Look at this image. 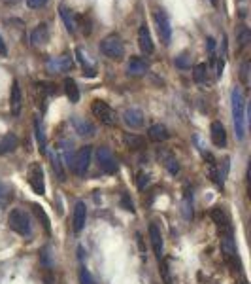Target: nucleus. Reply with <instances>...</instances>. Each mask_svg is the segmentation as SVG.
I'll use <instances>...</instances> for the list:
<instances>
[{
    "label": "nucleus",
    "instance_id": "f257e3e1",
    "mask_svg": "<svg viewBox=\"0 0 251 284\" xmlns=\"http://www.w3.org/2000/svg\"><path fill=\"white\" fill-rule=\"evenodd\" d=\"M230 108H232V122H234V131L236 138L244 140L246 138V99L238 87L230 91Z\"/></svg>",
    "mask_w": 251,
    "mask_h": 284
},
{
    "label": "nucleus",
    "instance_id": "f03ea898",
    "mask_svg": "<svg viewBox=\"0 0 251 284\" xmlns=\"http://www.w3.org/2000/svg\"><path fill=\"white\" fill-rule=\"evenodd\" d=\"M91 154H93V148L91 146H84V148H80L70 158L68 167H70V171L76 176H85L87 169H89V163H91Z\"/></svg>",
    "mask_w": 251,
    "mask_h": 284
},
{
    "label": "nucleus",
    "instance_id": "7ed1b4c3",
    "mask_svg": "<svg viewBox=\"0 0 251 284\" xmlns=\"http://www.w3.org/2000/svg\"><path fill=\"white\" fill-rule=\"evenodd\" d=\"M8 223L13 231L17 235H23V237H28L30 235V220H28V214L25 212L23 209H13L8 216Z\"/></svg>",
    "mask_w": 251,
    "mask_h": 284
},
{
    "label": "nucleus",
    "instance_id": "20e7f679",
    "mask_svg": "<svg viewBox=\"0 0 251 284\" xmlns=\"http://www.w3.org/2000/svg\"><path fill=\"white\" fill-rule=\"evenodd\" d=\"M100 51L106 55L108 59L117 61L125 55V46H123V42L117 34H110L100 42Z\"/></svg>",
    "mask_w": 251,
    "mask_h": 284
},
{
    "label": "nucleus",
    "instance_id": "39448f33",
    "mask_svg": "<svg viewBox=\"0 0 251 284\" xmlns=\"http://www.w3.org/2000/svg\"><path fill=\"white\" fill-rule=\"evenodd\" d=\"M91 112L95 114V118L100 120V124H104V125H115L117 124V114H115V110H113L108 102H104V100H100V99L93 100V104H91Z\"/></svg>",
    "mask_w": 251,
    "mask_h": 284
},
{
    "label": "nucleus",
    "instance_id": "423d86ee",
    "mask_svg": "<svg viewBox=\"0 0 251 284\" xmlns=\"http://www.w3.org/2000/svg\"><path fill=\"white\" fill-rule=\"evenodd\" d=\"M96 163H98V169L106 174H113L117 171V161L113 158L112 150L106 148V146L96 150Z\"/></svg>",
    "mask_w": 251,
    "mask_h": 284
},
{
    "label": "nucleus",
    "instance_id": "0eeeda50",
    "mask_svg": "<svg viewBox=\"0 0 251 284\" xmlns=\"http://www.w3.org/2000/svg\"><path fill=\"white\" fill-rule=\"evenodd\" d=\"M153 17H155V23H157V32H159V38H161V42L168 46L170 44V40H172V25H170V19H168V15L165 10H157L153 13Z\"/></svg>",
    "mask_w": 251,
    "mask_h": 284
},
{
    "label": "nucleus",
    "instance_id": "6e6552de",
    "mask_svg": "<svg viewBox=\"0 0 251 284\" xmlns=\"http://www.w3.org/2000/svg\"><path fill=\"white\" fill-rule=\"evenodd\" d=\"M28 184L32 188V191L38 195L46 193V180H44V169L40 163H32L28 167Z\"/></svg>",
    "mask_w": 251,
    "mask_h": 284
},
{
    "label": "nucleus",
    "instance_id": "1a4fd4ad",
    "mask_svg": "<svg viewBox=\"0 0 251 284\" xmlns=\"http://www.w3.org/2000/svg\"><path fill=\"white\" fill-rule=\"evenodd\" d=\"M221 252L227 259L228 263L236 265L238 261V252H236V245H234V239L232 233H221Z\"/></svg>",
    "mask_w": 251,
    "mask_h": 284
},
{
    "label": "nucleus",
    "instance_id": "9d476101",
    "mask_svg": "<svg viewBox=\"0 0 251 284\" xmlns=\"http://www.w3.org/2000/svg\"><path fill=\"white\" fill-rule=\"evenodd\" d=\"M72 66H74V61H72L70 55H60V57H53L46 63V68L51 74H59V72H68Z\"/></svg>",
    "mask_w": 251,
    "mask_h": 284
},
{
    "label": "nucleus",
    "instance_id": "9b49d317",
    "mask_svg": "<svg viewBox=\"0 0 251 284\" xmlns=\"http://www.w3.org/2000/svg\"><path fill=\"white\" fill-rule=\"evenodd\" d=\"M138 46L143 55H151L153 53V40H151V32L147 25H142L138 29Z\"/></svg>",
    "mask_w": 251,
    "mask_h": 284
},
{
    "label": "nucleus",
    "instance_id": "f8f14e48",
    "mask_svg": "<svg viewBox=\"0 0 251 284\" xmlns=\"http://www.w3.org/2000/svg\"><path fill=\"white\" fill-rule=\"evenodd\" d=\"M123 122L131 129H140L143 125V112L138 108H127L123 112Z\"/></svg>",
    "mask_w": 251,
    "mask_h": 284
},
{
    "label": "nucleus",
    "instance_id": "ddd939ff",
    "mask_svg": "<svg viewBox=\"0 0 251 284\" xmlns=\"http://www.w3.org/2000/svg\"><path fill=\"white\" fill-rule=\"evenodd\" d=\"M21 106H23L21 87H19V82H17V80H13L12 93H10V110H12L13 116H19V114H21Z\"/></svg>",
    "mask_w": 251,
    "mask_h": 284
},
{
    "label": "nucleus",
    "instance_id": "4468645a",
    "mask_svg": "<svg viewBox=\"0 0 251 284\" xmlns=\"http://www.w3.org/2000/svg\"><path fill=\"white\" fill-rule=\"evenodd\" d=\"M212 220L217 223V227H219L221 233H232L228 216L225 214V210L221 209V207H214V209H212Z\"/></svg>",
    "mask_w": 251,
    "mask_h": 284
},
{
    "label": "nucleus",
    "instance_id": "2eb2a0df",
    "mask_svg": "<svg viewBox=\"0 0 251 284\" xmlns=\"http://www.w3.org/2000/svg\"><path fill=\"white\" fill-rule=\"evenodd\" d=\"M72 125H74V129H76V133L80 136H95L96 133V129H95V125L91 124V122H87L85 118H72Z\"/></svg>",
    "mask_w": 251,
    "mask_h": 284
},
{
    "label": "nucleus",
    "instance_id": "dca6fc26",
    "mask_svg": "<svg viewBox=\"0 0 251 284\" xmlns=\"http://www.w3.org/2000/svg\"><path fill=\"white\" fill-rule=\"evenodd\" d=\"M85 220H87V207L84 201H78L74 207V231L80 233L85 227Z\"/></svg>",
    "mask_w": 251,
    "mask_h": 284
},
{
    "label": "nucleus",
    "instance_id": "f3484780",
    "mask_svg": "<svg viewBox=\"0 0 251 284\" xmlns=\"http://www.w3.org/2000/svg\"><path fill=\"white\" fill-rule=\"evenodd\" d=\"M149 239H151L155 256L161 259L163 258V235H161V229L157 227V223H149Z\"/></svg>",
    "mask_w": 251,
    "mask_h": 284
},
{
    "label": "nucleus",
    "instance_id": "a211bd4d",
    "mask_svg": "<svg viewBox=\"0 0 251 284\" xmlns=\"http://www.w3.org/2000/svg\"><path fill=\"white\" fill-rule=\"evenodd\" d=\"M210 133H212V142L215 146L223 148L227 144V131H225V127H223L221 122H214L212 127H210Z\"/></svg>",
    "mask_w": 251,
    "mask_h": 284
},
{
    "label": "nucleus",
    "instance_id": "6ab92c4d",
    "mask_svg": "<svg viewBox=\"0 0 251 284\" xmlns=\"http://www.w3.org/2000/svg\"><path fill=\"white\" fill-rule=\"evenodd\" d=\"M147 63L143 61V59H140V57H132L131 61H129V64H127V72L131 76H143L145 72H147Z\"/></svg>",
    "mask_w": 251,
    "mask_h": 284
},
{
    "label": "nucleus",
    "instance_id": "aec40b11",
    "mask_svg": "<svg viewBox=\"0 0 251 284\" xmlns=\"http://www.w3.org/2000/svg\"><path fill=\"white\" fill-rule=\"evenodd\" d=\"M17 144H19V138L13 135V133H8V135L0 136V156L13 152V150L17 148Z\"/></svg>",
    "mask_w": 251,
    "mask_h": 284
},
{
    "label": "nucleus",
    "instance_id": "412c9836",
    "mask_svg": "<svg viewBox=\"0 0 251 284\" xmlns=\"http://www.w3.org/2000/svg\"><path fill=\"white\" fill-rule=\"evenodd\" d=\"M49 40V29L46 23H42V25H38L32 31V34H30V42L34 44V46H38V44H46Z\"/></svg>",
    "mask_w": 251,
    "mask_h": 284
},
{
    "label": "nucleus",
    "instance_id": "4be33fe9",
    "mask_svg": "<svg viewBox=\"0 0 251 284\" xmlns=\"http://www.w3.org/2000/svg\"><path fill=\"white\" fill-rule=\"evenodd\" d=\"M59 12H60L62 21H64V25H66V31L74 34V32H76V29H78V19H76V15H74L68 8H64V6H60Z\"/></svg>",
    "mask_w": 251,
    "mask_h": 284
},
{
    "label": "nucleus",
    "instance_id": "5701e85b",
    "mask_svg": "<svg viewBox=\"0 0 251 284\" xmlns=\"http://www.w3.org/2000/svg\"><path fill=\"white\" fill-rule=\"evenodd\" d=\"M168 136H170V133H168V129L163 124H155L149 127V138L153 142H165Z\"/></svg>",
    "mask_w": 251,
    "mask_h": 284
},
{
    "label": "nucleus",
    "instance_id": "b1692460",
    "mask_svg": "<svg viewBox=\"0 0 251 284\" xmlns=\"http://www.w3.org/2000/svg\"><path fill=\"white\" fill-rule=\"evenodd\" d=\"M64 93H66V97H68V100H70L72 104H76L80 100V89H78L76 82L72 78L64 80Z\"/></svg>",
    "mask_w": 251,
    "mask_h": 284
},
{
    "label": "nucleus",
    "instance_id": "393cba45",
    "mask_svg": "<svg viewBox=\"0 0 251 284\" xmlns=\"http://www.w3.org/2000/svg\"><path fill=\"white\" fill-rule=\"evenodd\" d=\"M159 156L163 158V163H165V167L168 169V173H170V174H178L179 173V163H178V159L172 156V154L163 152V154H159Z\"/></svg>",
    "mask_w": 251,
    "mask_h": 284
},
{
    "label": "nucleus",
    "instance_id": "a878e982",
    "mask_svg": "<svg viewBox=\"0 0 251 284\" xmlns=\"http://www.w3.org/2000/svg\"><path fill=\"white\" fill-rule=\"evenodd\" d=\"M181 207H183V218L185 220H191L193 218V193L189 191V188L185 189V195H183V201H181Z\"/></svg>",
    "mask_w": 251,
    "mask_h": 284
},
{
    "label": "nucleus",
    "instance_id": "bb28decb",
    "mask_svg": "<svg viewBox=\"0 0 251 284\" xmlns=\"http://www.w3.org/2000/svg\"><path fill=\"white\" fill-rule=\"evenodd\" d=\"M51 165H53V173L57 174V178H59L60 182H64V180H66V173H64V169H62V161H60L59 152H55V154L51 156Z\"/></svg>",
    "mask_w": 251,
    "mask_h": 284
},
{
    "label": "nucleus",
    "instance_id": "cd10ccee",
    "mask_svg": "<svg viewBox=\"0 0 251 284\" xmlns=\"http://www.w3.org/2000/svg\"><path fill=\"white\" fill-rule=\"evenodd\" d=\"M12 199H13L12 188L8 184H4V182H0V209H6Z\"/></svg>",
    "mask_w": 251,
    "mask_h": 284
},
{
    "label": "nucleus",
    "instance_id": "c85d7f7f",
    "mask_svg": "<svg viewBox=\"0 0 251 284\" xmlns=\"http://www.w3.org/2000/svg\"><path fill=\"white\" fill-rule=\"evenodd\" d=\"M34 131H36V140H38L40 152H42V154H46L48 140H46V133H44V127H42V122H40V120H36V122H34Z\"/></svg>",
    "mask_w": 251,
    "mask_h": 284
},
{
    "label": "nucleus",
    "instance_id": "c756f323",
    "mask_svg": "<svg viewBox=\"0 0 251 284\" xmlns=\"http://www.w3.org/2000/svg\"><path fill=\"white\" fill-rule=\"evenodd\" d=\"M206 76H208V66H206L204 63L195 64V68H193V78H195V82L202 84V82H206Z\"/></svg>",
    "mask_w": 251,
    "mask_h": 284
},
{
    "label": "nucleus",
    "instance_id": "7c9ffc66",
    "mask_svg": "<svg viewBox=\"0 0 251 284\" xmlns=\"http://www.w3.org/2000/svg\"><path fill=\"white\" fill-rule=\"evenodd\" d=\"M161 277H163L165 284H174V277H172V271H170V259L161 261Z\"/></svg>",
    "mask_w": 251,
    "mask_h": 284
},
{
    "label": "nucleus",
    "instance_id": "2f4dec72",
    "mask_svg": "<svg viewBox=\"0 0 251 284\" xmlns=\"http://www.w3.org/2000/svg\"><path fill=\"white\" fill-rule=\"evenodd\" d=\"M32 210H34V214L38 216V220H42V225H44L46 233H49V231H51V225H49V218L48 214H46V210L42 209L40 205H32Z\"/></svg>",
    "mask_w": 251,
    "mask_h": 284
},
{
    "label": "nucleus",
    "instance_id": "473e14b6",
    "mask_svg": "<svg viewBox=\"0 0 251 284\" xmlns=\"http://www.w3.org/2000/svg\"><path fill=\"white\" fill-rule=\"evenodd\" d=\"M127 144L131 150H142L143 148V138L142 136H136V135H127L125 136Z\"/></svg>",
    "mask_w": 251,
    "mask_h": 284
},
{
    "label": "nucleus",
    "instance_id": "72a5a7b5",
    "mask_svg": "<svg viewBox=\"0 0 251 284\" xmlns=\"http://www.w3.org/2000/svg\"><path fill=\"white\" fill-rule=\"evenodd\" d=\"M176 66H178V68H189V66H191L189 53H181L179 57H176Z\"/></svg>",
    "mask_w": 251,
    "mask_h": 284
},
{
    "label": "nucleus",
    "instance_id": "f704fd0d",
    "mask_svg": "<svg viewBox=\"0 0 251 284\" xmlns=\"http://www.w3.org/2000/svg\"><path fill=\"white\" fill-rule=\"evenodd\" d=\"M238 40H240V48H244V46H248L251 42V32H250V29H242L240 31V36H238Z\"/></svg>",
    "mask_w": 251,
    "mask_h": 284
},
{
    "label": "nucleus",
    "instance_id": "c9c22d12",
    "mask_svg": "<svg viewBox=\"0 0 251 284\" xmlns=\"http://www.w3.org/2000/svg\"><path fill=\"white\" fill-rule=\"evenodd\" d=\"M80 284H95V279L91 277V273L87 271L85 267L80 269Z\"/></svg>",
    "mask_w": 251,
    "mask_h": 284
},
{
    "label": "nucleus",
    "instance_id": "e433bc0d",
    "mask_svg": "<svg viewBox=\"0 0 251 284\" xmlns=\"http://www.w3.org/2000/svg\"><path fill=\"white\" fill-rule=\"evenodd\" d=\"M121 207L125 210H129V212H134V203L131 201L129 193H123V195H121Z\"/></svg>",
    "mask_w": 251,
    "mask_h": 284
},
{
    "label": "nucleus",
    "instance_id": "4c0bfd02",
    "mask_svg": "<svg viewBox=\"0 0 251 284\" xmlns=\"http://www.w3.org/2000/svg\"><path fill=\"white\" fill-rule=\"evenodd\" d=\"M248 70H250V61H246L244 64H242V72H240V80H242L244 86L250 84V80H248Z\"/></svg>",
    "mask_w": 251,
    "mask_h": 284
},
{
    "label": "nucleus",
    "instance_id": "58836bf2",
    "mask_svg": "<svg viewBox=\"0 0 251 284\" xmlns=\"http://www.w3.org/2000/svg\"><path fill=\"white\" fill-rule=\"evenodd\" d=\"M46 4H48V0H27V6L32 8V10H40V8H44Z\"/></svg>",
    "mask_w": 251,
    "mask_h": 284
},
{
    "label": "nucleus",
    "instance_id": "ea45409f",
    "mask_svg": "<svg viewBox=\"0 0 251 284\" xmlns=\"http://www.w3.org/2000/svg\"><path fill=\"white\" fill-rule=\"evenodd\" d=\"M149 184V176L147 174H138V189H145V186Z\"/></svg>",
    "mask_w": 251,
    "mask_h": 284
},
{
    "label": "nucleus",
    "instance_id": "a19ab883",
    "mask_svg": "<svg viewBox=\"0 0 251 284\" xmlns=\"http://www.w3.org/2000/svg\"><path fill=\"white\" fill-rule=\"evenodd\" d=\"M0 55H2V57H8V48H6V42L2 40V36H0Z\"/></svg>",
    "mask_w": 251,
    "mask_h": 284
},
{
    "label": "nucleus",
    "instance_id": "79ce46f5",
    "mask_svg": "<svg viewBox=\"0 0 251 284\" xmlns=\"http://www.w3.org/2000/svg\"><path fill=\"white\" fill-rule=\"evenodd\" d=\"M15 2H19V0H4V4H10V6H13Z\"/></svg>",
    "mask_w": 251,
    "mask_h": 284
},
{
    "label": "nucleus",
    "instance_id": "37998d69",
    "mask_svg": "<svg viewBox=\"0 0 251 284\" xmlns=\"http://www.w3.org/2000/svg\"><path fill=\"white\" fill-rule=\"evenodd\" d=\"M210 4H212L214 8H217V6H219V2H217V0H210Z\"/></svg>",
    "mask_w": 251,
    "mask_h": 284
}]
</instances>
